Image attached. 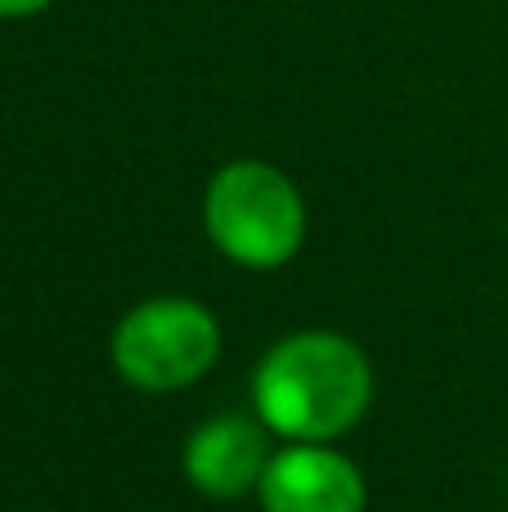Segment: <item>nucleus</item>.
I'll return each instance as SVG.
<instances>
[{"instance_id":"20e7f679","label":"nucleus","mask_w":508,"mask_h":512,"mask_svg":"<svg viewBox=\"0 0 508 512\" xmlns=\"http://www.w3.org/2000/svg\"><path fill=\"white\" fill-rule=\"evenodd\" d=\"M261 512H365V472L333 445L288 441L270 454L257 486Z\"/></svg>"},{"instance_id":"423d86ee","label":"nucleus","mask_w":508,"mask_h":512,"mask_svg":"<svg viewBox=\"0 0 508 512\" xmlns=\"http://www.w3.org/2000/svg\"><path fill=\"white\" fill-rule=\"evenodd\" d=\"M50 5L54 0H0V23H9V18H36Z\"/></svg>"},{"instance_id":"f03ea898","label":"nucleus","mask_w":508,"mask_h":512,"mask_svg":"<svg viewBox=\"0 0 508 512\" xmlns=\"http://www.w3.org/2000/svg\"><path fill=\"white\" fill-rule=\"evenodd\" d=\"M203 234L243 270H279L306 243V198L284 167L234 158L203 189Z\"/></svg>"},{"instance_id":"39448f33","label":"nucleus","mask_w":508,"mask_h":512,"mask_svg":"<svg viewBox=\"0 0 508 512\" xmlns=\"http://www.w3.org/2000/svg\"><path fill=\"white\" fill-rule=\"evenodd\" d=\"M270 454H275L270 427L257 414H216L189 432L180 468L198 495L225 504V499L257 495Z\"/></svg>"},{"instance_id":"7ed1b4c3","label":"nucleus","mask_w":508,"mask_h":512,"mask_svg":"<svg viewBox=\"0 0 508 512\" xmlns=\"http://www.w3.org/2000/svg\"><path fill=\"white\" fill-rule=\"evenodd\" d=\"M108 360L135 391H185L221 360V319L194 297H149L117 319Z\"/></svg>"},{"instance_id":"f257e3e1","label":"nucleus","mask_w":508,"mask_h":512,"mask_svg":"<svg viewBox=\"0 0 508 512\" xmlns=\"http://www.w3.org/2000/svg\"><path fill=\"white\" fill-rule=\"evenodd\" d=\"M374 400V364L333 328L288 333L261 355L252 373V414L279 441L333 445L347 436Z\"/></svg>"}]
</instances>
